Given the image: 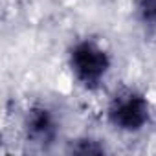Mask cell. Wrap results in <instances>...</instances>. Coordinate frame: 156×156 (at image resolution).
Segmentation results:
<instances>
[{
    "label": "cell",
    "instance_id": "obj_1",
    "mask_svg": "<svg viewBox=\"0 0 156 156\" xmlns=\"http://www.w3.org/2000/svg\"><path fill=\"white\" fill-rule=\"evenodd\" d=\"M68 66L75 81L87 90H98L112 66L110 53L92 39L77 41L68 51Z\"/></svg>",
    "mask_w": 156,
    "mask_h": 156
},
{
    "label": "cell",
    "instance_id": "obj_2",
    "mask_svg": "<svg viewBox=\"0 0 156 156\" xmlns=\"http://www.w3.org/2000/svg\"><path fill=\"white\" fill-rule=\"evenodd\" d=\"M107 119L119 132H140L151 119L149 99L134 88H123L108 101Z\"/></svg>",
    "mask_w": 156,
    "mask_h": 156
},
{
    "label": "cell",
    "instance_id": "obj_3",
    "mask_svg": "<svg viewBox=\"0 0 156 156\" xmlns=\"http://www.w3.org/2000/svg\"><path fill=\"white\" fill-rule=\"evenodd\" d=\"M59 119L57 114L48 107V105H33L24 118V134L26 140L39 147V149H48L51 147L57 138H59Z\"/></svg>",
    "mask_w": 156,
    "mask_h": 156
},
{
    "label": "cell",
    "instance_id": "obj_4",
    "mask_svg": "<svg viewBox=\"0 0 156 156\" xmlns=\"http://www.w3.org/2000/svg\"><path fill=\"white\" fill-rule=\"evenodd\" d=\"M105 151H107L105 145H101L98 140H92V138L75 140L70 147V152H77V154H101Z\"/></svg>",
    "mask_w": 156,
    "mask_h": 156
},
{
    "label": "cell",
    "instance_id": "obj_5",
    "mask_svg": "<svg viewBox=\"0 0 156 156\" xmlns=\"http://www.w3.org/2000/svg\"><path fill=\"white\" fill-rule=\"evenodd\" d=\"M136 11L145 26H156V0H136Z\"/></svg>",
    "mask_w": 156,
    "mask_h": 156
}]
</instances>
